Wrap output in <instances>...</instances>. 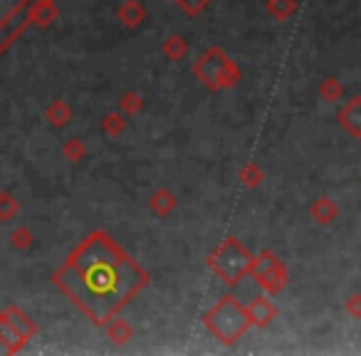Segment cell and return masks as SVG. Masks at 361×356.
<instances>
[{
  "label": "cell",
  "mask_w": 361,
  "mask_h": 356,
  "mask_svg": "<svg viewBox=\"0 0 361 356\" xmlns=\"http://www.w3.org/2000/svg\"><path fill=\"white\" fill-rule=\"evenodd\" d=\"M146 280V272L106 233H92L55 275L62 292L97 324L129 305Z\"/></svg>",
  "instance_id": "6da1fadb"
},
{
  "label": "cell",
  "mask_w": 361,
  "mask_h": 356,
  "mask_svg": "<svg viewBox=\"0 0 361 356\" xmlns=\"http://www.w3.org/2000/svg\"><path fill=\"white\" fill-rule=\"evenodd\" d=\"M346 312L356 319H361V295H351L349 302H346Z\"/></svg>",
  "instance_id": "277c9868"
},
{
  "label": "cell",
  "mask_w": 361,
  "mask_h": 356,
  "mask_svg": "<svg viewBox=\"0 0 361 356\" xmlns=\"http://www.w3.org/2000/svg\"><path fill=\"white\" fill-rule=\"evenodd\" d=\"M55 0H0V55L35 25Z\"/></svg>",
  "instance_id": "7a4b0ae2"
},
{
  "label": "cell",
  "mask_w": 361,
  "mask_h": 356,
  "mask_svg": "<svg viewBox=\"0 0 361 356\" xmlns=\"http://www.w3.org/2000/svg\"><path fill=\"white\" fill-rule=\"evenodd\" d=\"M339 124L344 126L354 139H361V97H354V99L339 111Z\"/></svg>",
  "instance_id": "3957f363"
}]
</instances>
